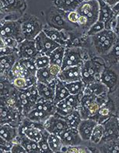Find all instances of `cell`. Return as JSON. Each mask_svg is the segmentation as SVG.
<instances>
[{
  "instance_id": "cell-2",
  "label": "cell",
  "mask_w": 119,
  "mask_h": 153,
  "mask_svg": "<svg viewBox=\"0 0 119 153\" xmlns=\"http://www.w3.org/2000/svg\"><path fill=\"white\" fill-rule=\"evenodd\" d=\"M1 37H11L22 42L24 41V34L23 33L22 24L14 20H4L1 23Z\"/></svg>"
},
{
  "instance_id": "cell-34",
  "label": "cell",
  "mask_w": 119,
  "mask_h": 153,
  "mask_svg": "<svg viewBox=\"0 0 119 153\" xmlns=\"http://www.w3.org/2000/svg\"><path fill=\"white\" fill-rule=\"evenodd\" d=\"M61 152H69V153H86L90 152L89 149L82 145H73V146H66L64 145Z\"/></svg>"
},
{
  "instance_id": "cell-31",
  "label": "cell",
  "mask_w": 119,
  "mask_h": 153,
  "mask_svg": "<svg viewBox=\"0 0 119 153\" xmlns=\"http://www.w3.org/2000/svg\"><path fill=\"white\" fill-rule=\"evenodd\" d=\"M114 32V30H107V29H104L101 32L97 33V34H94L92 37V40L94 44V46L97 47L101 43H103L105 40H107V38L111 36V34Z\"/></svg>"
},
{
  "instance_id": "cell-30",
  "label": "cell",
  "mask_w": 119,
  "mask_h": 153,
  "mask_svg": "<svg viewBox=\"0 0 119 153\" xmlns=\"http://www.w3.org/2000/svg\"><path fill=\"white\" fill-rule=\"evenodd\" d=\"M104 125L97 124L93 129L90 141L91 143L94 144V145H97V144H99L101 142V141L104 137Z\"/></svg>"
},
{
  "instance_id": "cell-42",
  "label": "cell",
  "mask_w": 119,
  "mask_h": 153,
  "mask_svg": "<svg viewBox=\"0 0 119 153\" xmlns=\"http://www.w3.org/2000/svg\"><path fill=\"white\" fill-rule=\"evenodd\" d=\"M81 76H82V81L87 85L96 81L94 77L91 76L88 73V71L84 67H83V66H82V69H81Z\"/></svg>"
},
{
  "instance_id": "cell-33",
  "label": "cell",
  "mask_w": 119,
  "mask_h": 153,
  "mask_svg": "<svg viewBox=\"0 0 119 153\" xmlns=\"http://www.w3.org/2000/svg\"><path fill=\"white\" fill-rule=\"evenodd\" d=\"M44 31L52 40L56 42L57 43H59L61 45H64L65 46V41L64 35H63L62 33L56 30H44Z\"/></svg>"
},
{
  "instance_id": "cell-8",
  "label": "cell",
  "mask_w": 119,
  "mask_h": 153,
  "mask_svg": "<svg viewBox=\"0 0 119 153\" xmlns=\"http://www.w3.org/2000/svg\"><path fill=\"white\" fill-rule=\"evenodd\" d=\"M44 127L46 131L50 134L59 135L67 128H69V125L63 117H61L58 115H53L47 120L44 123Z\"/></svg>"
},
{
  "instance_id": "cell-9",
  "label": "cell",
  "mask_w": 119,
  "mask_h": 153,
  "mask_svg": "<svg viewBox=\"0 0 119 153\" xmlns=\"http://www.w3.org/2000/svg\"><path fill=\"white\" fill-rule=\"evenodd\" d=\"M63 142V145L66 146L80 145L83 140L79 135L78 129L69 127L59 134Z\"/></svg>"
},
{
  "instance_id": "cell-3",
  "label": "cell",
  "mask_w": 119,
  "mask_h": 153,
  "mask_svg": "<svg viewBox=\"0 0 119 153\" xmlns=\"http://www.w3.org/2000/svg\"><path fill=\"white\" fill-rule=\"evenodd\" d=\"M23 33L25 38L29 40H35L43 30L42 23L36 16H30L22 23Z\"/></svg>"
},
{
  "instance_id": "cell-14",
  "label": "cell",
  "mask_w": 119,
  "mask_h": 153,
  "mask_svg": "<svg viewBox=\"0 0 119 153\" xmlns=\"http://www.w3.org/2000/svg\"><path fill=\"white\" fill-rule=\"evenodd\" d=\"M19 56L17 52L13 54L8 55V56H0L1 60V76H6L8 74V73L11 71V69L14 66L16 61H18Z\"/></svg>"
},
{
  "instance_id": "cell-5",
  "label": "cell",
  "mask_w": 119,
  "mask_h": 153,
  "mask_svg": "<svg viewBox=\"0 0 119 153\" xmlns=\"http://www.w3.org/2000/svg\"><path fill=\"white\" fill-rule=\"evenodd\" d=\"M83 65L82 52L79 48L65 49L62 70L70 67H82Z\"/></svg>"
},
{
  "instance_id": "cell-19",
  "label": "cell",
  "mask_w": 119,
  "mask_h": 153,
  "mask_svg": "<svg viewBox=\"0 0 119 153\" xmlns=\"http://www.w3.org/2000/svg\"><path fill=\"white\" fill-rule=\"evenodd\" d=\"M69 95H70V93L65 87V83L58 79L56 87H55V99H54V102L55 104L57 105V103H59V102L65 100Z\"/></svg>"
},
{
  "instance_id": "cell-52",
  "label": "cell",
  "mask_w": 119,
  "mask_h": 153,
  "mask_svg": "<svg viewBox=\"0 0 119 153\" xmlns=\"http://www.w3.org/2000/svg\"></svg>"
},
{
  "instance_id": "cell-49",
  "label": "cell",
  "mask_w": 119,
  "mask_h": 153,
  "mask_svg": "<svg viewBox=\"0 0 119 153\" xmlns=\"http://www.w3.org/2000/svg\"><path fill=\"white\" fill-rule=\"evenodd\" d=\"M104 1L107 2V4L110 5L111 7H113L114 6H115V5L119 2V0H104Z\"/></svg>"
},
{
  "instance_id": "cell-25",
  "label": "cell",
  "mask_w": 119,
  "mask_h": 153,
  "mask_svg": "<svg viewBox=\"0 0 119 153\" xmlns=\"http://www.w3.org/2000/svg\"><path fill=\"white\" fill-rule=\"evenodd\" d=\"M101 81L107 88H112L117 83L118 76L112 71L105 70L101 73Z\"/></svg>"
},
{
  "instance_id": "cell-24",
  "label": "cell",
  "mask_w": 119,
  "mask_h": 153,
  "mask_svg": "<svg viewBox=\"0 0 119 153\" xmlns=\"http://www.w3.org/2000/svg\"><path fill=\"white\" fill-rule=\"evenodd\" d=\"M65 87L69 90L70 95H80L83 94L84 90L87 87V85L83 82L82 80L81 81H74V82L65 83Z\"/></svg>"
},
{
  "instance_id": "cell-17",
  "label": "cell",
  "mask_w": 119,
  "mask_h": 153,
  "mask_svg": "<svg viewBox=\"0 0 119 153\" xmlns=\"http://www.w3.org/2000/svg\"><path fill=\"white\" fill-rule=\"evenodd\" d=\"M117 34L114 31L107 40H105L103 43H101L98 46L95 47L96 50L97 51V53L103 55H106L107 53H109L111 49H112V48L114 47V45H115V43L117 42Z\"/></svg>"
},
{
  "instance_id": "cell-43",
  "label": "cell",
  "mask_w": 119,
  "mask_h": 153,
  "mask_svg": "<svg viewBox=\"0 0 119 153\" xmlns=\"http://www.w3.org/2000/svg\"><path fill=\"white\" fill-rule=\"evenodd\" d=\"M16 52H17V48H11V47L6 46L4 44H2V43L0 45V56L13 54Z\"/></svg>"
},
{
  "instance_id": "cell-4",
  "label": "cell",
  "mask_w": 119,
  "mask_h": 153,
  "mask_svg": "<svg viewBox=\"0 0 119 153\" xmlns=\"http://www.w3.org/2000/svg\"><path fill=\"white\" fill-rule=\"evenodd\" d=\"M36 47L39 53L42 55L49 56L53 51L55 50L61 45L57 43L51 38H49L44 30H42L35 39Z\"/></svg>"
},
{
  "instance_id": "cell-26",
  "label": "cell",
  "mask_w": 119,
  "mask_h": 153,
  "mask_svg": "<svg viewBox=\"0 0 119 153\" xmlns=\"http://www.w3.org/2000/svg\"><path fill=\"white\" fill-rule=\"evenodd\" d=\"M48 144L51 150L53 153L61 152L62 149L63 142L62 139L60 138L59 135L54 134H50L48 136Z\"/></svg>"
},
{
  "instance_id": "cell-39",
  "label": "cell",
  "mask_w": 119,
  "mask_h": 153,
  "mask_svg": "<svg viewBox=\"0 0 119 153\" xmlns=\"http://www.w3.org/2000/svg\"><path fill=\"white\" fill-rule=\"evenodd\" d=\"M105 29V24L104 23L101 22V21H97L95 23L93 26L90 27V28L87 30V34L90 36H93L94 34H97V33L101 32L103 30Z\"/></svg>"
},
{
  "instance_id": "cell-13",
  "label": "cell",
  "mask_w": 119,
  "mask_h": 153,
  "mask_svg": "<svg viewBox=\"0 0 119 153\" xmlns=\"http://www.w3.org/2000/svg\"><path fill=\"white\" fill-rule=\"evenodd\" d=\"M20 143L27 153H41L38 142L29 138L26 135H18L15 139L14 143Z\"/></svg>"
},
{
  "instance_id": "cell-23",
  "label": "cell",
  "mask_w": 119,
  "mask_h": 153,
  "mask_svg": "<svg viewBox=\"0 0 119 153\" xmlns=\"http://www.w3.org/2000/svg\"><path fill=\"white\" fill-rule=\"evenodd\" d=\"M81 2L82 0H58L57 6L61 10L68 11L69 13L72 11H76Z\"/></svg>"
},
{
  "instance_id": "cell-10",
  "label": "cell",
  "mask_w": 119,
  "mask_h": 153,
  "mask_svg": "<svg viewBox=\"0 0 119 153\" xmlns=\"http://www.w3.org/2000/svg\"><path fill=\"white\" fill-rule=\"evenodd\" d=\"M82 67H70L62 70L58 76V79L64 83H70L81 81Z\"/></svg>"
},
{
  "instance_id": "cell-16",
  "label": "cell",
  "mask_w": 119,
  "mask_h": 153,
  "mask_svg": "<svg viewBox=\"0 0 119 153\" xmlns=\"http://www.w3.org/2000/svg\"><path fill=\"white\" fill-rule=\"evenodd\" d=\"M19 135L18 127L5 123L1 124L0 127V137H2L6 141L14 143L15 139Z\"/></svg>"
},
{
  "instance_id": "cell-45",
  "label": "cell",
  "mask_w": 119,
  "mask_h": 153,
  "mask_svg": "<svg viewBox=\"0 0 119 153\" xmlns=\"http://www.w3.org/2000/svg\"><path fill=\"white\" fill-rule=\"evenodd\" d=\"M79 16H80V15L79 14V13L76 10V11L69 12L68 16H67V17H68V20H69V21H71L72 23H76L77 24L78 20H79Z\"/></svg>"
},
{
  "instance_id": "cell-47",
  "label": "cell",
  "mask_w": 119,
  "mask_h": 153,
  "mask_svg": "<svg viewBox=\"0 0 119 153\" xmlns=\"http://www.w3.org/2000/svg\"><path fill=\"white\" fill-rule=\"evenodd\" d=\"M112 28H114V30H115L114 31L117 34V35L119 34V16H117L116 19H115Z\"/></svg>"
},
{
  "instance_id": "cell-18",
  "label": "cell",
  "mask_w": 119,
  "mask_h": 153,
  "mask_svg": "<svg viewBox=\"0 0 119 153\" xmlns=\"http://www.w3.org/2000/svg\"><path fill=\"white\" fill-rule=\"evenodd\" d=\"M25 117H27L30 120L34 121V122L44 124L46 122L47 120L50 117H51V115L46 113L45 111L40 110V109H36V108H33Z\"/></svg>"
},
{
  "instance_id": "cell-15",
  "label": "cell",
  "mask_w": 119,
  "mask_h": 153,
  "mask_svg": "<svg viewBox=\"0 0 119 153\" xmlns=\"http://www.w3.org/2000/svg\"><path fill=\"white\" fill-rule=\"evenodd\" d=\"M107 91H108V88L103 82H101V81H95L87 85L83 94L100 96L104 95Z\"/></svg>"
},
{
  "instance_id": "cell-50",
  "label": "cell",
  "mask_w": 119,
  "mask_h": 153,
  "mask_svg": "<svg viewBox=\"0 0 119 153\" xmlns=\"http://www.w3.org/2000/svg\"><path fill=\"white\" fill-rule=\"evenodd\" d=\"M112 10H113V11L116 14V16H119V2L112 7Z\"/></svg>"
},
{
  "instance_id": "cell-35",
  "label": "cell",
  "mask_w": 119,
  "mask_h": 153,
  "mask_svg": "<svg viewBox=\"0 0 119 153\" xmlns=\"http://www.w3.org/2000/svg\"><path fill=\"white\" fill-rule=\"evenodd\" d=\"M83 95V94H80V95H69L65 100L69 105L73 106L75 109H78L79 106H80L81 99H82Z\"/></svg>"
},
{
  "instance_id": "cell-12",
  "label": "cell",
  "mask_w": 119,
  "mask_h": 153,
  "mask_svg": "<svg viewBox=\"0 0 119 153\" xmlns=\"http://www.w3.org/2000/svg\"><path fill=\"white\" fill-rule=\"evenodd\" d=\"M57 81L58 79H55L52 81L48 85L44 84V83L37 82L36 86L38 90L39 95L40 98H42L46 100L54 101L55 95V87H56Z\"/></svg>"
},
{
  "instance_id": "cell-22",
  "label": "cell",
  "mask_w": 119,
  "mask_h": 153,
  "mask_svg": "<svg viewBox=\"0 0 119 153\" xmlns=\"http://www.w3.org/2000/svg\"><path fill=\"white\" fill-rule=\"evenodd\" d=\"M63 118L65 120L69 127L75 128V129H78L79 123L83 120L82 115L79 109H75L70 114H69L65 117H63Z\"/></svg>"
},
{
  "instance_id": "cell-46",
  "label": "cell",
  "mask_w": 119,
  "mask_h": 153,
  "mask_svg": "<svg viewBox=\"0 0 119 153\" xmlns=\"http://www.w3.org/2000/svg\"><path fill=\"white\" fill-rule=\"evenodd\" d=\"M77 24L80 25L81 27H87V29L89 30V23H88V20L86 16H82L80 15L79 16V20H78V22Z\"/></svg>"
},
{
  "instance_id": "cell-36",
  "label": "cell",
  "mask_w": 119,
  "mask_h": 153,
  "mask_svg": "<svg viewBox=\"0 0 119 153\" xmlns=\"http://www.w3.org/2000/svg\"><path fill=\"white\" fill-rule=\"evenodd\" d=\"M35 64L37 66V68H45V67H49L51 65V61L49 56L47 55H39L35 59Z\"/></svg>"
},
{
  "instance_id": "cell-48",
  "label": "cell",
  "mask_w": 119,
  "mask_h": 153,
  "mask_svg": "<svg viewBox=\"0 0 119 153\" xmlns=\"http://www.w3.org/2000/svg\"><path fill=\"white\" fill-rule=\"evenodd\" d=\"M98 114L101 115V116H107V115L109 114V109L106 108V107H101V109H100L99 112H98Z\"/></svg>"
},
{
  "instance_id": "cell-6",
  "label": "cell",
  "mask_w": 119,
  "mask_h": 153,
  "mask_svg": "<svg viewBox=\"0 0 119 153\" xmlns=\"http://www.w3.org/2000/svg\"><path fill=\"white\" fill-rule=\"evenodd\" d=\"M99 2L100 13L98 20L104 23L105 29L112 30V26H113V24L117 16H116V14L112 10V7L110 5L107 4L105 1L99 0Z\"/></svg>"
},
{
  "instance_id": "cell-21",
  "label": "cell",
  "mask_w": 119,
  "mask_h": 153,
  "mask_svg": "<svg viewBox=\"0 0 119 153\" xmlns=\"http://www.w3.org/2000/svg\"><path fill=\"white\" fill-rule=\"evenodd\" d=\"M36 77L37 82L44 83V84H47V85H48L49 83H51L52 81L55 80V79H58L55 78V76L51 74L49 67H45V68L37 69Z\"/></svg>"
},
{
  "instance_id": "cell-41",
  "label": "cell",
  "mask_w": 119,
  "mask_h": 153,
  "mask_svg": "<svg viewBox=\"0 0 119 153\" xmlns=\"http://www.w3.org/2000/svg\"><path fill=\"white\" fill-rule=\"evenodd\" d=\"M13 144L14 143L7 141L2 137H0V152H11V149H12Z\"/></svg>"
},
{
  "instance_id": "cell-1",
  "label": "cell",
  "mask_w": 119,
  "mask_h": 153,
  "mask_svg": "<svg viewBox=\"0 0 119 153\" xmlns=\"http://www.w3.org/2000/svg\"><path fill=\"white\" fill-rule=\"evenodd\" d=\"M76 11L79 15L86 16L89 23V29L98 21L100 13L99 0H89L82 2Z\"/></svg>"
},
{
  "instance_id": "cell-11",
  "label": "cell",
  "mask_w": 119,
  "mask_h": 153,
  "mask_svg": "<svg viewBox=\"0 0 119 153\" xmlns=\"http://www.w3.org/2000/svg\"><path fill=\"white\" fill-rule=\"evenodd\" d=\"M97 124V121L93 120V118L82 120L78 127V131L83 141H88L90 140L93 129Z\"/></svg>"
},
{
  "instance_id": "cell-20",
  "label": "cell",
  "mask_w": 119,
  "mask_h": 153,
  "mask_svg": "<svg viewBox=\"0 0 119 153\" xmlns=\"http://www.w3.org/2000/svg\"><path fill=\"white\" fill-rule=\"evenodd\" d=\"M65 53V48L64 45H60L57 48H55V50L49 55L51 64L59 65L62 67L63 59H64Z\"/></svg>"
},
{
  "instance_id": "cell-51",
  "label": "cell",
  "mask_w": 119,
  "mask_h": 153,
  "mask_svg": "<svg viewBox=\"0 0 119 153\" xmlns=\"http://www.w3.org/2000/svg\"><path fill=\"white\" fill-rule=\"evenodd\" d=\"M85 1H89V0H82V2H85Z\"/></svg>"
},
{
  "instance_id": "cell-37",
  "label": "cell",
  "mask_w": 119,
  "mask_h": 153,
  "mask_svg": "<svg viewBox=\"0 0 119 153\" xmlns=\"http://www.w3.org/2000/svg\"><path fill=\"white\" fill-rule=\"evenodd\" d=\"M19 61L22 64L24 65L32 74L36 76L37 68V66L35 64V59H20Z\"/></svg>"
},
{
  "instance_id": "cell-40",
  "label": "cell",
  "mask_w": 119,
  "mask_h": 153,
  "mask_svg": "<svg viewBox=\"0 0 119 153\" xmlns=\"http://www.w3.org/2000/svg\"><path fill=\"white\" fill-rule=\"evenodd\" d=\"M1 43L4 44L6 46L13 48H17L20 44V42L16 39L11 37H1Z\"/></svg>"
},
{
  "instance_id": "cell-29",
  "label": "cell",
  "mask_w": 119,
  "mask_h": 153,
  "mask_svg": "<svg viewBox=\"0 0 119 153\" xmlns=\"http://www.w3.org/2000/svg\"><path fill=\"white\" fill-rule=\"evenodd\" d=\"M118 121L115 119H110L107 121V123H105L104 127V137H108L110 136H113V135L118 134Z\"/></svg>"
},
{
  "instance_id": "cell-44",
  "label": "cell",
  "mask_w": 119,
  "mask_h": 153,
  "mask_svg": "<svg viewBox=\"0 0 119 153\" xmlns=\"http://www.w3.org/2000/svg\"><path fill=\"white\" fill-rule=\"evenodd\" d=\"M11 152L12 153H26V149L24 148L20 143H14L11 149Z\"/></svg>"
},
{
  "instance_id": "cell-32",
  "label": "cell",
  "mask_w": 119,
  "mask_h": 153,
  "mask_svg": "<svg viewBox=\"0 0 119 153\" xmlns=\"http://www.w3.org/2000/svg\"><path fill=\"white\" fill-rule=\"evenodd\" d=\"M50 134L48 131L45 129L42 130V137L40 138V141H38V145L40 146L41 153H53L52 151L51 150L48 144V136Z\"/></svg>"
},
{
  "instance_id": "cell-27",
  "label": "cell",
  "mask_w": 119,
  "mask_h": 153,
  "mask_svg": "<svg viewBox=\"0 0 119 153\" xmlns=\"http://www.w3.org/2000/svg\"><path fill=\"white\" fill-rule=\"evenodd\" d=\"M83 67H84L88 71V73L91 76L94 77L96 81H98L99 78H97V76H101V67H100L99 65L96 63L95 62H93V61L88 60L87 62H83Z\"/></svg>"
},
{
  "instance_id": "cell-7",
  "label": "cell",
  "mask_w": 119,
  "mask_h": 153,
  "mask_svg": "<svg viewBox=\"0 0 119 153\" xmlns=\"http://www.w3.org/2000/svg\"><path fill=\"white\" fill-rule=\"evenodd\" d=\"M17 53L19 59H35L38 56L39 53L36 47L35 40L25 39L19 44L17 47Z\"/></svg>"
},
{
  "instance_id": "cell-38",
  "label": "cell",
  "mask_w": 119,
  "mask_h": 153,
  "mask_svg": "<svg viewBox=\"0 0 119 153\" xmlns=\"http://www.w3.org/2000/svg\"><path fill=\"white\" fill-rule=\"evenodd\" d=\"M12 85L16 89H19V90H24V89H26L29 87L32 86V85H30L29 81L26 78L22 77V76L16 77L14 81H12Z\"/></svg>"
},
{
  "instance_id": "cell-28",
  "label": "cell",
  "mask_w": 119,
  "mask_h": 153,
  "mask_svg": "<svg viewBox=\"0 0 119 153\" xmlns=\"http://www.w3.org/2000/svg\"><path fill=\"white\" fill-rule=\"evenodd\" d=\"M75 109L73 106L69 105L65 102V100H62L57 103L56 105V113L55 115H58L61 117H65L69 114H70Z\"/></svg>"
}]
</instances>
